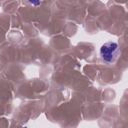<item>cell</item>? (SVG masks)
I'll list each match as a JSON object with an SVG mask.
<instances>
[{
    "label": "cell",
    "mask_w": 128,
    "mask_h": 128,
    "mask_svg": "<svg viewBox=\"0 0 128 128\" xmlns=\"http://www.w3.org/2000/svg\"><path fill=\"white\" fill-rule=\"evenodd\" d=\"M120 54V49L117 43L107 42L100 48V56L107 63H113L117 60Z\"/></svg>",
    "instance_id": "1"
}]
</instances>
